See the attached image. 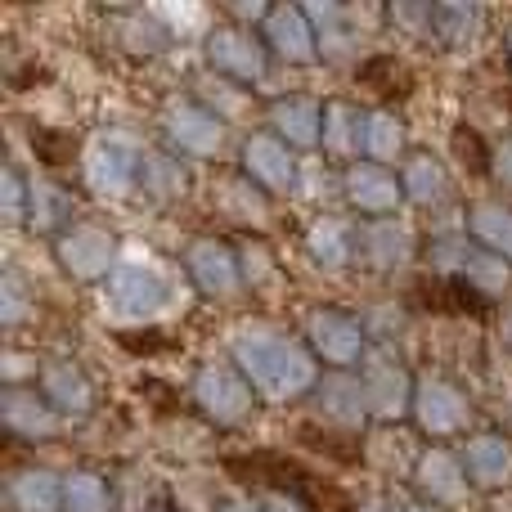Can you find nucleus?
I'll use <instances>...</instances> for the list:
<instances>
[{"label": "nucleus", "instance_id": "nucleus-18", "mask_svg": "<svg viewBox=\"0 0 512 512\" xmlns=\"http://www.w3.org/2000/svg\"><path fill=\"white\" fill-rule=\"evenodd\" d=\"M0 423L18 441H54L63 418L54 414L50 400L36 387H5V396H0Z\"/></svg>", "mask_w": 512, "mask_h": 512}, {"label": "nucleus", "instance_id": "nucleus-46", "mask_svg": "<svg viewBox=\"0 0 512 512\" xmlns=\"http://www.w3.org/2000/svg\"><path fill=\"white\" fill-rule=\"evenodd\" d=\"M230 14L239 18V23H265V18H270V9H265V5H234Z\"/></svg>", "mask_w": 512, "mask_h": 512}, {"label": "nucleus", "instance_id": "nucleus-9", "mask_svg": "<svg viewBox=\"0 0 512 512\" xmlns=\"http://www.w3.org/2000/svg\"><path fill=\"white\" fill-rule=\"evenodd\" d=\"M243 171L261 194H297L301 189V162H297V149L279 140L274 131H252L243 140Z\"/></svg>", "mask_w": 512, "mask_h": 512}, {"label": "nucleus", "instance_id": "nucleus-12", "mask_svg": "<svg viewBox=\"0 0 512 512\" xmlns=\"http://www.w3.org/2000/svg\"><path fill=\"white\" fill-rule=\"evenodd\" d=\"M185 270L203 297L230 301L243 292V256L225 239H194L185 248Z\"/></svg>", "mask_w": 512, "mask_h": 512}, {"label": "nucleus", "instance_id": "nucleus-24", "mask_svg": "<svg viewBox=\"0 0 512 512\" xmlns=\"http://www.w3.org/2000/svg\"><path fill=\"white\" fill-rule=\"evenodd\" d=\"M463 468H468V481L477 490H499L512 481V441L504 432H477L463 441L459 450Z\"/></svg>", "mask_w": 512, "mask_h": 512}, {"label": "nucleus", "instance_id": "nucleus-35", "mask_svg": "<svg viewBox=\"0 0 512 512\" xmlns=\"http://www.w3.org/2000/svg\"><path fill=\"white\" fill-rule=\"evenodd\" d=\"M63 512H117L113 481L99 472H68L63 477Z\"/></svg>", "mask_w": 512, "mask_h": 512}, {"label": "nucleus", "instance_id": "nucleus-1", "mask_svg": "<svg viewBox=\"0 0 512 512\" xmlns=\"http://www.w3.org/2000/svg\"><path fill=\"white\" fill-rule=\"evenodd\" d=\"M230 360L252 382L256 400H270V405H292L306 391H315L319 378H324L310 346L292 342V337L274 333V328H243V333H234Z\"/></svg>", "mask_w": 512, "mask_h": 512}, {"label": "nucleus", "instance_id": "nucleus-38", "mask_svg": "<svg viewBox=\"0 0 512 512\" xmlns=\"http://www.w3.org/2000/svg\"><path fill=\"white\" fill-rule=\"evenodd\" d=\"M450 144H454V158H459L472 176H490V171H495V144L481 140L477 126H454Z\"/></svg>", "mask_w": 512, "mask_h": 512}, {"label": "nucleus", "instance_id": "nucleus-10", "mask_svg": "<svg viewBox=\"0 0 512 512\" xmlns=\"http://www.w3.org/2000/svg\"><path fill=\"white\" fill-rule=\"evenodd\" d=\"M360 382H364V396H369V414L378 418V423L391 427V423H400L405 414H414L418 378L400 360H387V355H364Z\"/></svg>", "mask_w": 512, "mask_h": 512}, {"label": "nucleus", "instance_id": "nucleus-20", "mask_svg": "<svg viewBox=\"0 0 512 512\" xmlns=\"http://www.w3.org/2000/svg\"><path fill=\"white\" fill-rule=\"evenodd\" d=\"M310 14V27H315V41H319V59L328 63H355L360 59V14L346 5H333V0H324V5H306Z\"/></svg>", "mask_w": 512, "mask_h": 512}, {"label": "nucleus", "instance_id": "nucleus-26", "mask_svg": "<svg viewBox=\"0 0 512 512\" xmlns=\"http://www.w3.org/2000/svg\"><path fill=\"white\" fill-rule=\"evenodd\" d=\"M319 149H324L328 158H346V167L360 162L364 158V113L360 108L346 104V99L324 104V140H319Z\"/></svg>", "mask_w": 512, "mask_h": 512}, {"label": "nucleus", "instance_id": "nucleus-22", "mask_svg": "<svg viewBox=\"0 0 512 512\" xmlns=\"http://www.w3.org/2000/svg\"><path fill=\"white\" fill-rule=\"evenodd\" d=\"M355 248H360V261L378 274H396L400 265H409L414 256V234L409 225H400L396 216L391 221H360L355 225Z\"/></svg>", "mask_w": 512, "mask_h": 512}, {"label": "nucleus", "instance_id": "nucleus-41", "mask_svg": "<svg viewBox=\"0 0 512 512\" xmlns=\"http://www.w3.org/2000/svg\"><path fill=\"white\" fill-rule=\"evenodd\" d=\"M149 477H144L140 468H126V472H117V481H113V504L122 508V512H153V508H144V499H149Z\"/></svg>", "mask_w": 512, "mask_h": 512}, {"label": "nucleus", "instance_id": "nucleus-16", "mask_svg": "<svg viewBox=\"0 0 512 512\" xmlns=\"http://www.w3.org/2000/svg\"><path fill=\"white\" fill-rule=\"evenodd\" d=\"M32 387L50 400V409L59 418H86L95 409V382L86 378V369L77 360H63V355L41 360V373H36Z\"/></svg>", "mask_w": 512, "mask_h": 512}, {"label": "nucleus", "instance_id": "nucleus-39", "mask_svg": "<svg viewBox=\"0 0 512 512\" xmlns=\"http://www.w3.org/2000/svg\"><path fill=\"white\" fill-rule=\"evenodd\" d=\"M27 198H32V180H23L9 162L0 171V216H5V225H27Z\"/></svg>", "mask_w": 512, "mask_h": 512}, {"label": "nucleus", "instance_id": "nucleus-13", "mask_svg": "<svg viewBox=\"0 0 512 512\" xmlns=\"http://www.w3.org/2000/svg\"><path fill=\"white\" fill-rule=\"evenodd\" d=\"M54 256L81 283H95V279L108 283V274L122 265L117 261V239L108 230H99V225H72L68 234L54 239Z\"/></svg>", "mask_w": 512, "mask_h": 512}, {"label": "nucleus", "instance_id": "nucleus-17", "mask_svg": "<svg viewBox=\"0 0 512 512\" xmlns=\"http://www.w3.org/2000/svg\"><path fill=\"white\" fill-rule=\"evenodd\" d=\"M230 468L248 472V477L265 481L274 495H292V499H301V504H315V499L333 495V486H328L324 477H315L310 468H301V463H292V459H279V454H248V459H230Z\"/></svg>", "mask_w": 512, "mask_h": 512}, {"label": "nucleus", "instance_id": "nucleus-8", "mask_svg": "<svg viewBox=\"0 0 512 512\" xmlns=\"http://www.w3.org/2000/svg\"><path fill=\"white\" fill-rule=\"evenodd\" d=\"M414 418L432 441H450L472 423V400L445 373H423L414 387Z\"/></svg>", "mask_w": 512, "mask_h": 512}, {"label": "nucleus", "instance_id": "nucleus-27", "mask_svg": "<svg viewBox=\"0 0 512 512\" xmlns=\"http://www.w3.org/2000/svg\"><path fill=\"white\" fill-rule=\"evenodd\" d=\"M306 252L315 265L324 270H346L351 261H360V248H355V225L337 221V216H319L306 230Z\"/></svg>", "mask_w": 512, "mask_h": 512}, {"label": "nucleus", "instance_id": "nucleus-47", "mask_svg": "<svg viewBox=\"0 0 512 512\" xmlns=\"http://www.w3.org/2000/svg\"><path fill=\"white\" fill-rule=\"evenodd\" d=\"M355 512H405V508H396V504H391V499H364V504L360 508H355Z\"/></svg>", "mask_w": 512, "mask_h": 512}, {"label": "nucleus", "instance_id": "nucleus-32", "mask_svg": "<svg viewBox=\"0 0 512 512\" xmlns=\"http://www.w3.org/2000/svg\"><path fill=\"white\" fill-rule=\"evenodd\" d=\"M140 189L153 198V203H176V198L189 194V167L176 158V153H144L140 167Z\"/></svg>", "mask_w": 512, "mask_h": 512}, {"label": "nucleus", "instance_id": "nucleus-4", "mask_svg": "<svg viewBox=\"0 0 512 512\" xmlns=\"http://www.w3.org/2000/svg\"><path fill=\"white\" fill-rule=\"evenodd\" d=\"M144 153L149 149L131 131H99L81 149V180H86V189L95 198H126L140 185Z\"/></svg>", "mask_w": 512, "mask_h": 512}, {"label": "nucleus", "instance_id": "nucleus-14", "mask_svg": "<svg viewBox=\"0 0 512 512\" xmlns=\"http://www.w3.org/2000/svg\"><path fill=\"white\" fill-rule=\"evenodd\" d=\"M342 194H346V203L360 216H369V221H391V216L400 212V203H405V185H400L396 171L378 167V162H364V158L346 167Z\"/></svg>", "mask_w": 512, "mask_h": 512}, {"label": "nucleus", "instance_id": "nucleus-44", "mask_svg": "<svg viewBox=\"0 0 512 512\" xmlns=\"http://www.w3.org/2000/svg\"><path fill=\"white\" fill-rule=\"evenodd\" d=\"M490 176H495L504 189H512V131L495 144V171H490Z\"/></svg>", "mask_w": 512, "mask_h": 512}, {"label": "nucleus", "instance_id": "nucleus-21", "mask_svg": "<svg viewBox=\"0 0 512 512\" xmlns=\"http://www.w3.org/2000/svg\"><path fill=\"white\" fill-rule=\"evenodd\" d=\"M310 396H315V409L328 418V423H337L342 432H351V436H360L364 418H373L369 414V396H364V382L355 378V373L328 369Z\"/></svg>", "mask_w": 512, "mask_h": 512}, {"label": "nucleus", "instance_id": "nucleus-37", "mask_svg": "<svg viewBox=\"0 0 512 512\" xmlns=\"http://www.w3.org/2000/svg\"><path fill=\"white\" fill-rule=\"evenodd\" d=\"M418 297L432 310H450V315H468V310H486V301L472 288H463L459 279H427L418 283Z\"/></svg>", "mask_w": 512, "mask_h": 512}, {"label": "nucleus", "instance_id": "nucleus-43", "mask_svg": "<svg viewBox=\"0 0 512 512\" xmlns=\"http://www.w3.org/2000/svg\"><path fill=\"white\" fill-rule=\"evenodd\" d=\"M27 306H32V297H27L23 279H18L14 270H5V279H0V324L5 328H18L27 315Z\"/></svg>", "mask_w": 512, "mask_h": 512}, {"label": "nucleus", "instance_id": "nucleus-25", "mask_svg": "<svg viewBox=\"0 0 512 512\" xmlns=\"http://www.w3.org/2000/svg\"><path fill=\"white\" fill-rule=\"evenodd\" d=\"M9 512H63V477L50 468H23L5 481Z\"/></svg>", "mask_w": 512, "mask_h": 512}, {"label": "nucleus", "instance_id": "nucleus-28", "mask_svg": "<svg viewBox=\"0 0 512 512\" xmlns=\"http://www.w3.org/2000/svg\"><path fill=\"white\" fill-rule=\"evenodd\" d=\"M481 27H486V9L481 5H468V0H441V5H432V36L445 50L477 45Z\"/></svg>", "mask_w": 512, "mask_h": 512}, {"label": "nucleus", "instance_id": "nucleus-7", "mask_svg": "<svg viewBox=\"0 0 512 512\" xmlns=\"http://www.w3.org/2000/svg\"><path fill=\"white\" fill-rule=\"evenodd\" d=\"M162 135L176 158H216L225 149V122L194 95H171L162 104Z\"/></svg>", "mask_w": 512, "mask_h": 512}, {"label": "nucleus", "instance_id": "nucleus-33", "mask_svg": "<svg viewBox=\"0 0 512 512\" xmlns=\"http://www.w3.org/2000/svg\"><path fill=\"white\" fill-rule=\"evenodd\" d=\"M117 41H122L131 54H140V59H153V54H162V50L176 45V32L158 18V9H135V14L122 18Z\"/></svg>", "mask_w": 512, "mask_h": 512}, {"label": "nucleus", "instance_id": "nucleus-2", "mask_svg": "<svg viewBox=\"0 0 512 512\" xmlns=\"http://www.w3.org/2000/svg\"><path fill=\"white\" fill-rule=\"evenodd\" d=\"M427 261H432L436 279H459L463 288H472L481 301H495L512 288V261L490 248H481L472 234H436L427 243Z\"/></svg>", "mask_w": 512, "mask_h": 512}, {"label": "nucleus", "instance_id": "nucleus-45", "mask_svg": "<svg viewBox=\"0 0 512 512\" xmlns=\"http://www.w3.org/2000/svg\"><path fill=\"white\" fill-rule=\"evenodd\" d=\"M261 512H306V504H301V499H292V495H274V490H265Z\"/></svg>", "mask_w": 512, "mask_h": 512}, {"label": "nucleus", "instance_id": "nucleus-29", "mask_svg": "<svg viewBox=\"0 0 512 512\" xmlns=\"http://www.w3.org/2000/svg\"><path fill=\"white\" fill-rule=\"evenodd\" d=\"M400 185H405V198L418 207H441L450 198V171H445L441 158L432 153H409L405 167H400Z\"/></svg>", "mask_w": 512, "mask_h": 512}, {"label": "nucleus", "instance_id": "nucleus-49", "mask_svg": "<svg viewBox=\"0 0 512 512\" xmlns=\"http://www.w3.org/2000/svg\"><path fill=\"white\" fill-rule=\"evenodd\" d=\"M499 337H504V342L512 346V306L504 310V319H499Z\"/></svg>", "mask_w": 512, "mask_h": 512}, {"label": "nucleus", "instance_id": "nucleus-30", "mask_svg": "<svg viewBox=\"0 0 512 512\" xmlns=\"http://www.w3.org/2000/svg\"><path fill=\"white\" fill-rule=\"evenodd\" d=\"M72 212H77V203H72V194L63 185H54V180H32V198H27V225H32L36 234H68L72 230Z\"/></svg>", "mask_w": 512, "mask_h": 512}, {"label": "nucleus", "instance_id": "nucleus-15", "mask_svg": "<svg viewBox=\"0 0 512 512\" xmlns=\"http://www.w3.org/2000/svg\"><path fill=\"white\" fill-rule=\"evenodd\" d=\"M414 486H418V495H423V504H436L445 512L468 508V495H472L468 468H463V459L454 450H445V445H432V450L418 454Z\"/></svg>", "mask_w": 512, "mask_h": 512}, {"label": "nucleus", "instance_id": "nucleus-52", "mask_svg": "<svg viewBox=\"0 0 512 512\" xmlns=\"http://www.w3.org/2000/svg\"><path fill=\"white\" fill-rule=\"evenodd\" d=\"M508 54H512V41H508Z\"/></svg>", "mask_w": 512, "mask_h": 512}, {"label": "nucleus", "instance_id": "nucleus-5", "mask_svg": "<svg viewBox=\"0 0 512 512\" xmlns=\"http://www.w3.org/2000/svg\"><path fill=\"white\" fill-rule=\"evenodd\" d=\"M306 346L319 364H328L337 373H351L369 355V333H364V319L351 315V310L315 306L306 315Z\"/></svg>", "mask_w": 512, "mask_h": 512}, {"label": "nucleus", "instance_id": "nucleus-50", "mask_svg": "<svg viewBox=\"0 0 512 512\" xmlns=\"http://www.w3.org/2000/svg\"><path fill=\"white\" fill-rule=\"evenodd\" d=\"M405 512H445V508H436V504H409Z\"/></svg>", "mask_w": 512, "mask_h": 512}, {"label": "nucleus", "instance_id": "nucleus-31", "mask_svg": "<svg viewBox=\"0 0 512 512\" xmlns=\"http://www.w3.org/2000/svg\"><path fill=\"white\" fill-rule=\"evenodd\" d=\"M409 131L391 108H369L364 113V162H378V167H391V162L405 153Z\"/></svg>", "mask_w": 512, "mask_h": 512}, {"label": "nucleus", "instance_id": "nucleus-3", "mask_svg": "<svg viewBox=\"0 0 512 512\" xmlns=\"http://www.w3.org/2000/svg\"><path fill=\"white\" fill-rule=\"evenodd\" d=\"M104 297H108V306H113L117 319H126V324H144V328L176 306L171 274L153 261H122L113 274H108Z\"/></svg>", "mask_w": 512, "mask_h": 512}, {"label": "nucleus", "instance_id": "nucleus-48", "mask_svg": "<svg viewBox=\"0 0 512 512\" xmlns=\"http://www.w3.org/2000/svg\"><path fill=\"white\" fill-rule=\"evenodd\" d=\"M216 512H261V504H252V499H225Z\"/></svg>", "mask_w": 512, "mask_h": 512}, {"label": "nucleus", "instance_id": "nucleus-11", "mask_svg": "<svg viewBox=\"0 0 512 512\" xmlns=\"http://www.w3.org/2000/svg\"><path fill=\"white\" fill-rule=\"evenodd\" d=\"M207 63H212L221 77L239 81V86H252V81L265 77V63H270V50H265L261 36H252L248 27L239 23H221L207 27Z\"/></svg>", "mask_w": 512, "mask_h": 512}, {"label": "nucleus", "instance_id": "nucleus-42", "mask_svg": "<svg viewBox=\"0 0 512 512\" xmlns=\"http://www.w3.org/2000/svg\"><path fill=\"white\" fill-rule=\"evenodd\" d=\"M32 149L41 162H50V167H63V162H72V153H77V140H72L68 131H50V126H36L32 131Z\"/></svg>", "mask_w": 512, "mask_h": 512}, {"label": "nucleus", "instance_id": "nucleus-23", "mask_svg": "<svg viewBox=\"0 0 512 512\" xmlns=\"http://www.w3.org/2000/svg\"><path fill=\"white\" fill-rule=\"evenodd\" d=\"M270 131L279 135L288 149H319L324 140V104L310 95H279L270 104Z\"/></svg>", "mask_w": 512, "mask_h": 512}, {"label": "nucleus", "instance_id": "nucleus-19", "mask_svg": "<svg viewBox=\"0 0 512 512\" xmlns=\"http://www.w3.org/2000/svg\"><path fill=\"white\" fill-rule=\"evenodd\" d=\"M261 41L270 54H279L283 63H310L319 59V41L310 27L306 5H274L270 18L261 23Z\"/></svg>", "mask_w": 512, "mask_h": 512}, {"label": "nucleus", "instance_id": "nucleus-36", "mask_svg": "<svg viewBox=\"0 0 512 512\" xmlns=\"http://www.w3.org/2000/svg\"><path fill=\"white\" fill-rule=\"evenodd\" d=\"M194 99L216 117H243L248 113V90L239 81L221 77V72H207V77L194 81Z\"/></svg>", "mask_w": 512, "mask_h": 512}, {"label": "nucleus", "instance_id": "nucleus-6", "mask_svg": "<svg viewBox=\"0 0 512 512\" xmlns=\"http://www.w3.org/2000/svg\"><path fill=\"white\" fill-rule=\"evenodd\" d=\"M189 396H194L198 414H203L212 427H243L252 418V405H256L252 382L243 378L234 364H203V369L194 373Z\"/></svg>", "mask_w": 512, "mask_h": 512}, {"label": "nucleus", "instance_id": "nucleus-34", "mask_svg": "<svg viewBox=\"0 0 512 512\" xmlns=\"http://www.w3.org/2000/svg\"><path fill=\"white\" fill-rule=\"evenodd\" d=\"M468 234L481 243V248L499 252L512 261V207L495 203V198H481V203L468 207Z\"/></svg>", "mask_w": 512, "mask_h": 512}, {"label": "nucleus", "instance_id": "nucleus-40", "mask_svg": "<svg viewBox=\"0 0 512 512\" xmlns=\"http://www.w3.org/2000/svg\"><path fill=\"white\" fill-rule=\"evenodd\" d=\"M221 203L230 207L234 221H265V194L252 185V180H225Z\"/></svg>", "mask_w": 512, "mask_h": 512}, {"label": "nucleus", "instance_id": "nucleus-51", "mask_svg": "<svg viewBox=\"0 0 512 512\" xmlns=\"http://www.w3.org/2000/svg\"><path fill=\"white\" fill-rule=\"evenodd\" d=\"M153 512H167V508H153Z\"/></svg>", "mask_w": 512, "mask_h": 512}]
</instances>
